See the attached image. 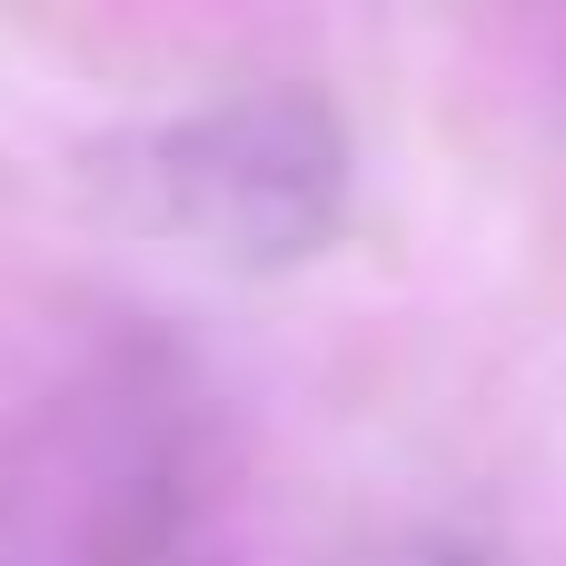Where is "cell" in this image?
Instances as JSON below:
<instances>
[{
    "mask_svg": "<svg viewBox=\"0 0 566 566\" xmlns=\"http://www.w3.org/2000/svg\"><path fill=\"white\" fill-rule=\"evenodd\" d=\"M119 179L139 219L179 239L189 259L229 279H289L338 249L358 209V139L318 90L259 80V90H219L149 119L119 149Z\"/></svg>",
    "mask_w": 566,
    "mask_h": 566,
    "instance_id": "6da1fadb",
    "label": "cell"
},
{
    "mask_svg": "<svg viewBox=\"0 0 566 566\" xmlns=\"http://www.w3.org/2000/svg\"><path fill=\"white\" fill-rule=\"evenodd\" d=\"M398 566H497L488 547H468V537H438V547H408Z\"/></svg>",
    "mask_w": 566,
    "mask_h": 566,
    "instance_id": "7a4b0ae2",
    "label": "cell"
}]
</instances>
